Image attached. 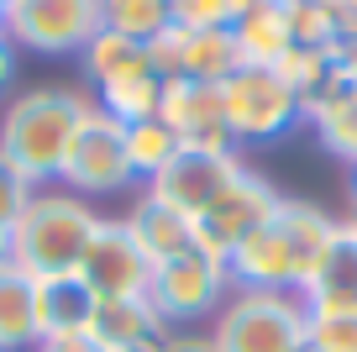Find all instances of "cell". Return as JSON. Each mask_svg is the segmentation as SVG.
<instances>
[{"mask_svg": "<svg viewBox=\"0 0 357 352\" xmlns=\"http://www.w3.org/2000/svg\"><path fill=\"white\" fill-rule=\"evenodd\" d=\"M242 168H247L242 147H178L174 163H168L163 174L147 184V195L163 200V205H174L178 216L195 221L236 174H242Z\"/></svg>", "mask_w": 357, "mask_h": 352, "instance_id": "obj_10", "label": "cell"}, {"mask_svg": "<svg viewBox=\"0 0 357 352\" xmlns=\"http://www.w3.org/2000/svg\"><path fill=\"white\" fill-rule=\"evenodd\" d=\"M0 32H6V0H0Z\"/></svg>", "mask_w": 357, "mask_h": 352, "instance_id": "obj_35", "label": "cell"}, {"mask_svg": "<svg viewBox=\"0 0 357 352\" xmlns=\"http://www.w3.org/2000/svg\"><path fill=\"white\" fill-rule=\"evenodd\" d=\"M89 337L100 342L105 352H121V347H158L168 337V326L147 295H126V300H100Z\"/></svg>", "mask_w": 357, "mask_h": 352, "instance_id": "obj_15", "label": "cell"}, {"mask_svg": "<svg viewBox=\"0 0 357 352\" xmlns=\"http://www.w3.org/2000/svg\"><path fill=\"white\" fill-rule=\"evenodd\" d=\"M242 64L247 58L231 27H184V37H178V79L226 85Z\"/></svg>", "mask_w": 357, "mask_h": 352, "instance_id": "obj_17", "label": "cell"}, {"mask_svg": "<svg viewBox=\"0 0 357 352\" xmlns=\"http://www.w3.org/2000/svg\"><path fill=\"white\" fill-rule=\"evenodd\" d=\"M79 58H84V79L95 89L116 85V79H132V74H153V64H147V43L121 37V32H100Z\"/></svg>", "mask_w": 357, "mask_h": 352, "instance_id": "obj_20", "label": "cell"}, {"mask_svg": "<svg viewBox=\"0 0 357 352\" xmlns=\"http://www.w3.org/2000/svg\"><path fill=\"white\" fill-rule=\"evenodd\" d=\"M252 0H168L178 27H236V16Z\"/></svg>", "mask_w": 357, "mask_h": 352, "instance_id": "obj_26", "label": "cell"}, {"mask_svg": "<svg viewBox=\"0 0 357 352\" xmlns=\"http://www.w3.org/2000/svg\"><path fill=\"white\" fill-rule=\"evenodd\" d=\"M95 310H100V295H95L79 274L37 279V331H43V342H53V337H89Z\"/></svg>", "mask_w": 357, "mask_h": 352, "instance_id": "obj_14", "label": "cell"}, {"mask_svg": "<svg viewBox=\"0 0 357 352\" xmlns=\"http://www.w3.org/2000/svg\"><path fill=\"white\" fill-rule=\"evenodd\" d=\"M289 37H294V47L331 53V47L342 43L336 6H331V0H289Z\"/></svg>", "mask_w": 357, "mask_h": 352, "instance_id": "obj_24", "label": "cell"}, {"mask_svg": "<svg viewBox=\"0 0 357 352\" xmlns=\"http://www.w3.org/2000/svg\"><path fill=\"white\" fill-rule=\"evenodd\" d=\"M37 279L22 268H0V352H37Z\"/></svg>", "mask_w": 357, "mask_h": 352, "instance_id": "obj_18", "label": "cell"}, {"mask_svg": "<svg viewBox=\"0 0 357 352\" xmlns=\"http://www.w3.org/2000/svg\"><path fill=\"white\" fill-rule=\"evenodd\" d=\"M168 22H174L168 0H100V27L121 32V37H137V43L158 37Z\"/></svg>", "mask_w": 357, "mask_h": 352, "instance_id": "obj_23", "label": "cell"}, {"mask_svg": "<svg viewBox=\"0 0 357 352\" xmlns=\"http://www.w3.org/2000/svg\"><path fill=\"white\" fill-rule=\"evenodd\" d=\"M158 100H163V79H158V74H132V79H116V85L95 89V110H105V116L121 122V126L153 122Z\"/></svg>", "mask_w": 357, "mask_h": 352, "instance_id": "obj_21", "label": "cell"}, {"mask_svg": "<svg viewBox=\"0 0 357 352\" xmlns=\"http://www.w3.org/2000/svg\"><path fill=\"white\" fill-rule=\"evenodd\" d=\"M336 226H342V216L321 210L315 200L284 195L279 210H273V221H268L263 231H252V237L226 258L231 284L236 289H284V295H300L310 268L321 263L326 242L336 237Z\"/></svg>", "mask_w": 357, "mask_h": 352, "instance_id": "obj_1", "label": "cell"}, {"mask_svg": "<svg viewBox=\"0 0 357 352\" xmlns=\"http://www.w3.org/2000/svg\"><path fill=\"white\" fill-rule=\"evenodd\" d=\"M347 189H352V216H357V163L347 168Z\"/></svg>", "mask_w": 357, "mask_h": 352, "instance_id": "obj_34", "label": "cell"}, {"mask_svg": "<svg viewBox=\"0 0 357 352\" xmlns=\"http://www.w3.org/2000/svg\"><path fill=\"white\" fill-rule=\"evenodd\" d=\"M95 226H100V210L89 200L68 195L63 184H43L11 226V263L32 279L79 274V258H84Z\"/></svg>", "mask_w": 357, "mask_h": 352, "instance_id": "obj_3", "label": "cell"}, {"mask_svg": "<svg viewBox=\"0 0 357 352\" xmlns=\"http://www.w3.org/2000/svg\"><path fill=\"white\" fill-rule=\"evenodd\" d=\"M215 352H310V310L284 289H231L211 321Z\"/></svg>", "mask_w": 357, "mask_h": 352, "instance_id": "obj_4", "label": "cell"}, {"mask_svg": "<svg viewBox=\"0 0 357 352\" xmlns=\"http://www.w3.org/2000/svg\"><path fill=\"white\" fill-rule=\"evenodd\" d=\"M58 184L79 200H111V195H126L137 189V174H132V158H126V126L111 122L105 110L89 105V116L79 122L74 142H68V158H63V174Z\"/></svg>", "mask_w": 357, "mask_h": 352, "instance_id": "obj_7", "label": "cell"}, {"mask_svg": "<svg viewBox=\"0 0 357 352\" xmlns=\"http://www.w3.org/2000/svg\"><path fill=\"white\" fill-rule=\"evenodd\" d=\"M6 6H11V0H6Z\"/></svg>", "mask_w": 357, "mask_h": 352, "instance_id": "obj_38", "label": "cell"}, {"mask_svg": "<svg viewBox=\"0 0 357 352\" xmlns=\"http://www.w3.org/2000/svg\"><path fill=\"white\" fill-rule=\"evenodd\" d=\"M336 22H342V37H357V0H331Z\"/></svg>", "mask_w": 357, "mask_h": 352, "instance_id": "obj_32", "label": "cell"}, {"mask_svg": "<svg viewBox=\"0 0 357 352\" xmlns=\"http://www.w3.org/2000/svg\"><path fill=\"white\" fill-rule=\"evenodd\" d=\"M121 352H158V347H121Z\"/></svg>", "mask_w": 357, "mask_h": 352, "instance_id": "obj_36", "label": "cell"}, {"mask_svg": "<svg viewBox=\"0 0 357 352\" xmlns=\"http://www.w3.org/2000/svg\"><path fill=\"white\" fill-rule=\"evenodd\" d=\"M11 85H16V43H11L6 32H0V105H6Z\"/></svg>", "mask_w": 357, "mask_h": 352, "instance_id": "obj_30", "label": "cell"}, {"mask_svg": "<svg viewBox=\"0 0 357 352\" xmlns=\"http://www.w3.org/2000/svg\"><path fill=\"white\" fill-rule=\"evenodd\" d=\"M32 195H37V184L0 158V226H16V216L32 205Z\"/></svg>", "mask_w": 357, "mask_h": 352, "instance_id": "obj_28", "label": "cell"}, {"mask_svg": "<svg viewBox=\"0 0 357 352\" xmlns=\"http://www.w3.org/2000/svg\"><path fill=\"white\" fill-rule=\"evenodd\" d=\"M347 226H352V237H357V216H347Z\"/></svg>", "mask_w": 357, "mask_h": 352, "instance_id": "obj_37", "label": "cell"}, {"mask_svg": "<svg viewBox=\"0 0 357 352\" xmlns=\"http://www.w3.org/2000/svg\"><path fill=\"white\" fill-rule=\"evenodd\" d=\"M89 105H95V100L68 89V85L16 89V95L0 105V158L11 168H22L37 189L58 184L68 142H74L79 122L89 116Z\"/></svg>", "mask_w": 357, "mask_h": 352, "instance_id": "obj_2", "label": "cell"}, {"mask_svg": "<svg viewBox=\"0 0 357 352\" xmlns=\"http://www.w3.org/2000/svg\"><path fill=\"white\" fill-rule=\"evenodd\" d=\"M79 279L100 300H126V295H147L153 279V258L142 253V242L132 237L126 216H100L95 237H89L84 258H79Z\"/></svg>", "mask_w": 357, "mask_h": 352, "instance_id": "obj_11", "label": "cell"}, {"mask_svg": "<svg viewBox=\"0 0 357 352\" xmlns=\"http://www.w3.org/2000/svg\"><path fill=\"white\" fill-rule=\"evenodd\" d=\"M305 310L310 316H336V310H357V237L352 226H336V237L326 242L321 263L310 268V279H305L300 289Z\"/></svg>", "mask_w": 357, "mask_h": 352, "instance_id": "obj_13", "label": "cell"}, {"mask_svg": "<svg viewBox=\"0 0 357 352\" xmlns=\"http://www.w3.org/2000/svg\"><path fill=\"white\" fill-rule=\"evenodd\" d=\"M100 32V0H11L6 6V37L47 58L84 53Z\"/></svg>", "mask_w": 357, "mask_h": 352, "instance_id": "obj_9", "label": "cell"}, {"mask_svg": "<svg viewBox=\"0 0 357 352\" xmlns=\"http://www.w3.org/2000/svg\"><path fill=\"white\" fill-rule=\"evenodd\" d=\"M0 268H11V226H0Z\"/></svg>", "mask_w": 357, "mask_h": 352, "instance_id": "obj_33", "label": "cell"}, {"mask_svg": "<svg viewBox=\"0 0 357 352\" xmlns=\"http://www.w3.org/2000/svg\"><path fill=\"white\" fill-rule=\"evenodd\" d=\"M158 352H215V342H211V331H168L158 342Z\"/></svg>", "mask_w": 357, "mask_h": 352, "instance_id": "obj_29", "label": "cell"}, {"mask_svg": "<svg viewBox=\"0 0 357 352\" xmlns=\"http://www.w3.org/2000/svg\"><path fill=\"white\" fill-rule=\"evenodd\" d=\"M231 268L226 258H211L205 247H190V253L168 258V263H153V279H147V300L163 316L168 331H190L200 321H215V310L231 295Z\"/></svg>", "mask_w": 357, "mask_h": 352, "instance_id": "obj_6", "label": "cell"}, {"mask_svg": "<svg viewBox=\"0 0 357 352\" xmlns=\"http://www.w3.org/2000/svg\"><path fill=\"white\" fill-rule=\"evenodd\" d=\"M126 226H132V237L142 242V253L153 258V263H168V258H178V253L195 247V221L178 216V210L163 205V200H153L147 189H137L132 210H126Z\"/></svg>", "mask_w": 357, "mask_h": 352, "instance_id": "obj_16", "label": "cell"}, {"mask_svg": "<svg viewBox=\"0 0 357 352\" xmlns=\"http://www.w3.org/2000/svg\"><path fill=\"white\" fill-rule=\"evenodd\" d=\"M37 352H105L95 337H53V342H37Z\"/></svg>", "mask_w": 357, "mask_h": 352, "instance_id": "obj_31", "label": "cell"}, {"mask_svg": "<svg viewBox=\"0 0 357 352\" xmlns=\"http://www.w3.org/2000/svg\"><path fill=\"white\" fill-rule=\"evenodd\" d=\"M226 95V122H231L236 147H268L284 142L289 132L305 126V100L273 64H242L221 85Z\"/></svg>", "mask_w": 357, "mask_h": 352, "instance_id": "obj_5", "label": "cell"}, {"mask_svg": "<svg viewBox=\"0 0 357 352\" xmlns=\"http://www.w3.org/2000/svg\"><path fill=\"white\" fill-rule=\"evenodd\" d=\"M178 137L168 132L163 122H137V126H126V158H132V174H137V189H147L158 174H163L168 163H174V153H178Z\"/></svg>", "mask_w": 357, "mask_h": 352, "instance_id": "obj_22", "label": "cell"}, {"mask_svg": "<svg viewBox=\"0 0 357 352\" xmlns=\"http://www.w3.org/2000/svg\"><path fill=\"white\" fill-rule=\"evenodd\" d=\"M236 43H242L247 64H279L294 47L289 37V0H252L242 16H236Z\"/></svg>", "mask_w": 357, "mask_h": 352, "instance_id": "obj_19", "label": "cell"}, {"mask_svg": "<svg viewBox=\"0 0 357 352\" xmlns=\"http://www.w3.org/2000/svg\"><path fill=\"white\" fill-rule=\"evenodd\" d=\"M158 122L184 147H236L231 122H226V95L221 85H205V79H163Z\"/></svg>", "mask_w": 357, "mask_h": 352, "instance_id": "obj_12", "label": "cell"}, {"mask_svg": "<svg viewBox=\"0 0 357 352\" xmlns=\"http://www.w3.org/2000/svg\"><path fill=\"white\" fill-rule=\"evenodd\" d=\"M279 200H284L279 184L263 179L252 163H247L242 174H236L231 184H226L221 195L195 216V247H205L211 258H231L252 231H263L268 221H273Z\"/></svg>", "mask_w": 357, "mask_h": 352, "instance_id": "obj_8", "label": "cell"}, {"mask_svg": "<svg viewBox=\"0 0 357 352\" xmlns=\"http://www.w3.org/2000/svg\"><path fill=\"white\" fill-rule=\"evenodd\" d=\"M310 126L315 137H321V147L331 158H342L347 168L357 163V100H347V105H331V110H321V116H310Z\"/></svg>", "mask_w": 357, "mask_h": 352, "instance_id": "obj_25", "label": "cell"}, {"mask_svg": "<svg viewBox=\"0 0 357 352\" xmlns=\"http://www.w3.org/2000/svg\"><path fill=\"white\" fill-rule=\"evenodd\" d=\"M310 352H357V310L310 316Z\"/></svg>", "mask_w": 357, "mask_h": 352, "instance_id": "obj_27", "label": "cell"}]
</instances>
